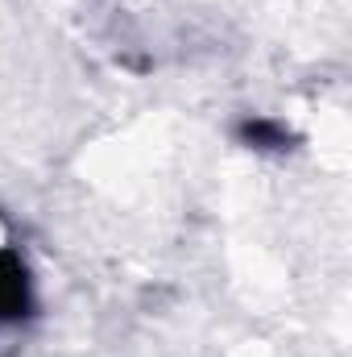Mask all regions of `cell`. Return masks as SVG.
I'll return each instance as SVG.
<instances>
[{
	"mask_svg": "<svg viewBox=\"0 0 352 357\" xmlns=\"http://www.w3.org/2000/svg\"><path fill=\"white\" fill-rule=\"evenodd\" d=\"M25 303H29L25 270L13 254H0V316H21Z\"/></svg>",
	"mask_w": 352,
	"mask_h": 357,
	"instance_id": "obj_1",
	"label": "cell"
},
{
	"mask_svg": "<svg viewBox=\"0 0 352 357\" xmlns=\"http://www.w3.org/2000/svg\"><path fill=\"white\" fill-rule=\"evenodd\" d=\"M241 142H245L249 150H286V146H290V129H282L278 121L253 116V121L241 125Z\"/></svg>",
	"mask_w": 352,
	"mask_h": 357,
	"instance_id": "obj_2",
	"label": "cell"
}]
</instances>
